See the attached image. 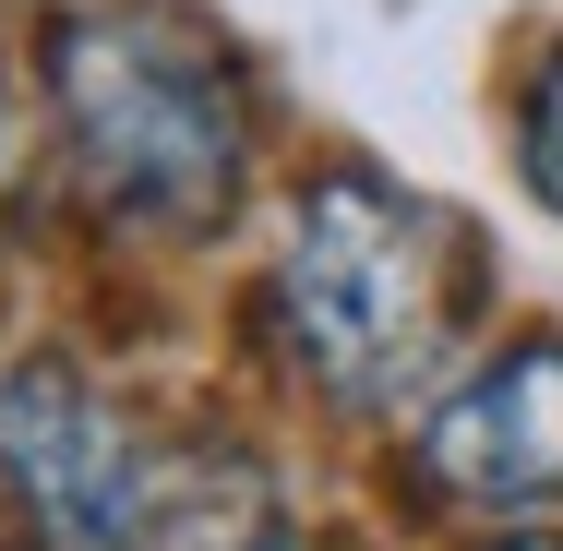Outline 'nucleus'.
<instances>
[{
	"label": "nucleus",
	"mask_w": 563,
	"mask_h": 551,
	"mask_svg": "<svg viewBox=\"0 0 563 551\" xmlns=\"http://www.w3.org/2000/svg\"><path fill=\"white\" fill-rule=\"evenodd\" d=\"M276 324L324 396L347 408L408 396L432 372V348L455 335V228L372 168L312 180L288 217V252H276Z\"/></svg>",
	"instance_id": "nucleus-1"
},
{
	"label": "nucleus",
	"mask_w": 563,
	"mask_h": 551,
	"mask_svg": "<svg viewBox=\"0 0 563 551\" xmlns=\"http://www.w3.org/2000/svg\"><path fill=\"white\" fill-rule=\"evenodd\" d=\"M48 85H60V132L109 217L205 228L240 192V85L168 12H85Z\"/></svg>",
	"instance_id": "nucleus-2"
},
{
	"label": "nucleus",
	"mask_w": 563,
	"mask_h": 551,
	"mask_svg": "<svg viewBox=\"0 0 563 551\" xmlns=\"http://www.w3.org/2000/svg\"><path fill=\"white\" fill-rule=\"evenodd\" d=\"M0 467L36 504V528L60 551H132L144 540V455L120 432V408L73 360H0Z\"/></svg>",
	"instance_id": "nucleus-3"
},
{
	"label": "nucleus",
	"mask_w": 563,
	"mask_h": 551,
	"mask_svg": "<svg viewBox=\"0 0 563 551\" xmlns=\"http://www.w3.org/2000/svg\"><path fill=\"white\" fill-rule=\"evenodd\" d=\"M420 467L455 504H563V335L504 348L420 432Z\"/></svg>",
	"instance_id": "nucleus-4"
},
{
	"label": "nucleus",
	"mask_w": 563,
	"mask_h": 551,
	"mask_svg": "<svg viewBox=\"0 0 563 551\" xmlns=\"http://www.w3.org/2000/svg\"><path fill=\"white\" fill-rule=\"evenodd\" d=\"M516 180H528V205L563 217V36L528 60V85H516Z\"/></svg>",
	"instance_id": "nucleus-5"
},
{
	"label": "nucleus",
	"mask_w": 563,
	"mask_h": 551,
	"mask_svg": "<svg viewBox=\"0 0 563 551\" xmlns=\"http://www.w3.org/2000/svg\"><path fill=\"white\" fill-rule=\"evenodd\" d=\"M504 551H563V540H504Z\"/></svg>",
	"instance_id": "nucleus-6"
},
{
	"label": "nucleus",
	"mask_w": 563,
	"mask_h": 551,
	"mask_svg": "<svg viewBox=\"0 0 563 551\" xmlns=\"http://www.w3.org/2000/svg\"><path fill=\"white\" fill-rule=\"evenodd\" d=\"M288 551H300V540H288Z\"/></svg>",
	"instance_id": "nucleus-7"
}]
</instances>
